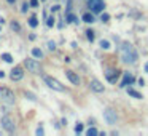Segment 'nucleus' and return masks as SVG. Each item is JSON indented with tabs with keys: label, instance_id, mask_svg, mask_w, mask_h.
Returning a JSON list of instances; mask_svg holds the SVG:
<instances>
[{
	"label": "nucleus",
	"instance_id": "nucleus-1",
	"mask_svg": "<svg viewBox=\"0 0 148 136\" xmlns=\"http://www.w3.org/2000/svg\"><path fill=\"white\" fill-rule=\"evenodd\" d=\"M121 56L126 64H135L137 62V51L129 42L121 43Z\"/></svg>",
	"mask_w": 148,
	"mask_h": 136
},
{
	"label": "nucleus",
	"instance_id": "nucleus-2",
	"mask_svg": "<svg viewBox=\"0 0 148 136\" xmlns=\"http://www.w3.org/2000/svg\"><path fill=\"white\" fill-rule=\"evenodd\" d=\"M45 83L48 85L49 88H53V90H56V91H65V87L61 83L59 80H56V78H53V77H45Z\"/></svg>",
	"mask_w": 148,
	"mask_h": 136
},
{
	"label": "nucleus",
	"instance_id": "nucleus-3",
	"mask_svg": "<svg viewBox=\"0 0 148 136\" xmlns=\"http://www.w3.org/2000/svg\"><path fill=\"white\" fill-rule=\"evenodd\" d=\"M24 66H26V67L29 69L30 72H34V74H38V72L42 71V67H40V62L35 61V59H32V58H27L26 61H24Z\"/></svg>",
	"mask_w": 148,
	"mask_h": 136
},
{
	"label": "nucleus",
	"instance_id": "nucleus-4",
	"mask_svg": "<svg viewBox=\"0 0 148 136\" xmlns=\"http://www.w3.org/2000/svg\"><path fill=\"white\" fill-rule=\"evenodd\" d=\"M0 96L7 104H14V93L10 90V88H2L0 90Z\"/></svg>",
	"mask_w": 148,
	"mask_h": 136
},
{
	"label": "nucleus",
	"instance_id": "nucleus-5",
	"mask_svg": "<svg viewBox=\"0 0 148 136\" xmlns=\"http://www.w3.org/2000/svg\"><path fill=\"white\" fill-rule=\"evenodd\" d=\"M2 126H3V128L7 130L8 133H13L14 128H16V125H14V120L11 119L10 115H5L3 119H2Z\"/></svg>",
	"mask_w": 148,
	"mask_h": 136
},
{
	"label": "nucleus",
	"instance_id": "nucleus-6",
	"mask_svg": "<svg viewBox=\"0 0 148 136\" xmlns=\"http://www.w3.org/2000/svg\"><path fill=\"white\" fill-rule=\"evenodd\" d=\"M89 8L92 13H102L105 5H103L102 0H89Z\"/></svg>",
	"mask_w": 148,
	"mask_h": 136
},
{
	"label": "nucleus",
	"instance_id": "nucleus-7",
	"mask_svg": "<svg viewBox=\"0 0 148 136\" xmlns=\"http://www.w3.org/2000/svg\"><path fill=\"white\" fill-rule=\"evenodd\" d=\"M103 119H105V122L108 123V125H113V123H116V120H118V117H116L115 110H112V109H107L105 112H103Z\"/></svg>",
	"mask_w": 148,
	"mask_h": 136
},
{
	"label": "nucleus",
	"instance_id": "nucleus-8",
	"mask_svg": "<svg viewBox=\"0 0 148 136\" xmlns=\"http://www.w3.org/2000/svg\"><path fill=\"white\" fill-rule=\"evenodd\" d=\"M105 77H107V80H108L110 83H115L116 78L119 77V71H116V69H110V71L105 72Z\"/></svg>",
	"mask_w": 148,
	"mask_h": 136
},
{
	"label": "nucleus",
	"instance_id": "nucleus-9",
	"mask_svg": "<svg viewBox=\"0 0 148 136\" xmlns=\"http://www.w3.org/2000/svg\"><path fill=\"white\" fill-rule=\"evenodd\" d=\"M135 82V77L132 74H129V72H126L124 75H123V80H121V85L119 87H127V85H131V83H134Z\"/></svg>",
	"mask_w": 148,
	"mask_h": 136
},
{
	"label": "nucleus",
	"instance_id": "nucleus-10",
	"mask_svg": "<svg viewBox=\"0 0 148 136\" xmlns=\"http://www.w3.org/2000/svg\"><path fill=\"white\" fill-rule=\"evenodd\" d=\"M10 77H11V80H21V78L24 77V72H23V69H21V67H14L13 71H11Z\"/></svg>",
	"mask_w": 148,
	"mask_h": 136
},
{
	"label": "nucleus",
	"instance_id": "nucleus-11",
	"mask_svg": "<svg viewBox=\"0 0 148 136\" xmlns=\"http://www.w3.org/2000/svg\"><path fill=\"white\" fill-rule=\"evenodd\" d=\"M89 87H91V90H92V91H96V93H102V91L105 90V88H103V85L100 83L99 80H91Z\"/></svg>",
	"mask_w": 148,
	"mask_h": 136
},
{
	"label": "nucleus",
	"instance_id": "nucleus-12",
	"mask_svg": "<svg viewBox=\"0 0 148 136\" xmlns=\"http://www.w3.org/2000/svg\"><path fill=\"white\" fill-rule=\"evenodd\" d=\"M65 75H67V78H69V80H70L73 85H80V77H78V75L75 74V72L67 71V72H65Z\"/></svg>",
	"mask_w": 148,
	"mask_h": 136
},
{
	"label": "nucleus",
	"instance_id": "nucleus-13",
	"mask_svg": "<svg viewBox=\"0 0 148 136\" xmlns=\"http://www.w3.org/2000/svg\"><path fill=\"white\" fill-rule=\"evenodd\" d=\"M83 21H84V23H88V24H91V23H94V16L91 13H84L83 15Z\"/></svg>",
	"mask_w": 148,
	"mask_h": 136
},
{
	"label": "nucleus",
	"instance_id": "nucleus-14",
	"mask_svg": "<svg viewBox=\"0 0 148 136\" xmlns=\"http://www.w3.org/2000/svg\"><path fill=\"white\" fill-rule=\"evenodd\" d=\"M32 55H34V58H37V59L43 58V51H42L40 48H34V50H32Z\"/></svg>",
	"mask_w": 148,
	"mask_h": 136
},
{
	"label": "nucleus",
	"instance_id": "nucleus-15",
	"mask_svg": "<svg viewBox=\"0 0 148 136\" xmlns=\"http://www.w3.org/2000/svg\"><path fill=\"white\" fill-rule=\"evenodd\" d=\"M127 93H129V94H131V96H132V98H137V99H142V94H140V93H138V91H135V90H132V88H129V90H127Z\"/></svg>",
	"mask_w": 148,
	"mask_h": 136
},
{
	"label": "nucleus",
	"instance_id": "nucleus-16",
	"mask_svg": "<svg viewBox=\"0 0 148 136\" xmlns=\"http://www.w3.org/2000/svg\"><path fill=\"white\" fill-rule=\"evenodd\" d=\"M29 26H30V27H37V26H38V19H37V16H30Z\"/></svg>",
	"mask_w": 148,
	"mask_h": 136
},
{
	"label": "nucleus",
	"instance_id": "nucleus-17",
	"mask_svg": "<svg viewBox=\"0 0 148 136\" xmlns=\"http://www.w3.org/2000/svg\"><path fill=\"white\" fill-rule=\"evenodd\" d=\"M2 59H3V61H7V62H11V61H13V58H11L10 53H3V55H2Z\"/></svg>",
	"mask_w": 148,
	"mask_h": 136
},
{
	"label": "nucleus",
	"instance_id": "nucleus-18",
	"mask_svg": "<svg viewBox=\"0 0 148 136\" xmlns=\"http://www.w3.org/2000/svg\"><path fill=\"white\" fill-rule=\"evenodd\" d=\"M100 46H102L103 50H108L110 48V42H107V40H100Z\"/></svg>",
	"mask_w": 148,
	"mask_h": 136
},
{
	"label": "nucleus",
	"instance_id": "nucleus-19",
	"mask_svg": "<svg viewBox=\"0 0 148 136\" xmlns=\"http://www.w3.org/2000/svg\"><path fill=\"white\" fill-rule=\"evenodd\" d=\"M86 37H88L89 42H92V40H94V32H92V31H86Z\"/></svg>",
	"mask_w": 148,
	"mask_h": 136
},
{
	"label": "nucleus",
	"instance_id": "nucleus-20",
	"mask_svg": "<svg viewBox=\"0 0 148 136\" xmlns=\"http://www.w3.org/2000/svg\"><path fill=\"white\" fill-rule=\"evenodd\" d=\"M86 135H88V136H94V135H97V130H96V128H89V130L86 131Z\"/></svg>",
	"mask_w": 148,
	"mask_h": 136
},
{
	"label": "nucleus",
	"instance_id": "nucleus-21",
	"mask_svg": "<svg viewBox=\"0 0 148 136\" xmlns=\"http://www.w3.org/2000/svg\"><path fill=\"white\" fill-rule=\"evenodd\" d=\"M46 26H48V27L54 26V18H53V16H49V18H48V21H46Z\"/></svg>",
	"mask_w": 148,
	"mask_h": 136
},
{
	"label": "nucleus",
	"instance_id": "nucleus-22",
	"mask_svg": "<svg viewBox=\"0 0 148 136\" xmlns=\"http://www.w3.org/2000/svg\"><path fill=\"white\" fill-rule=\"evenodd\" d=\"M67 19H69V23H77V16L75 15H69Z\"/></svg>",
	"mask_w": 148,
	"mask_h": 136
},
{
	"label": "nucleus",
	"instance_id": "nucleus-23",
	"mask_svg": "<svg viewBox=\"0 0 148 136\" xmlns=\"http://www.w3.org/2000/svg\"><path fill=\"white\" fill-rule=\"evenodd\" d=\"M83 131V125H81V123H78L77 126H75V133H81Z\"/></svg>",
	"mask_w": 148,
	"mask_h": 136
},
{
	"label": "nucleus",
	"instance_id": "nucleus-24",
	"mask_svg": "<svg viewBox=\"0 0 148 136\" xmlns=\"http://www.w3.org/2000/svg\"><path fill=\"white\" fill-rule=\"evenodd\" d=\"M100 19H102V21H103V23H107V21H108V19H110V16H108V15H107V13H103V15H102V16H100Z\"/></svg>",
	"mask_w": 148,
	"mask_h": 136
},
{
	"label": "nucleus",
	"instance_id": "nucleus-25",
	"mask_svg": "<svg viewBox=\"0 0 148 136\" xmlns=\"http://www.w3.org/2000/svg\"><path fill=\"white\" fill-rule=\"evenodd\" d=\"M26 98H29V99H30V101H35V99H37V98H35V96H34V94H32V93H26Z\"/></svg>",
	"mask_w": 148,
	"mask_h": 136
},
{
	"label": "nucleus",
	"instance_id": "nucleus-26",
	"mask_svg": "<svg viewBox=\"0 0 148 136\" xmlns=\"http://www.w3.org/2000/svg\"><path fill=\"white\" fill-rule=\"evenodd\" d=\"M48 48L49 50H56V43L54 42H48Z\"/></svg>",
	"mask_w": 148,
	"mask_h": 136
},
{
	"label": "nucleus",
	"instance_id": "nucleus-27",
	"mask_svg": "<svg viewBox=\"0 0 148 136\" xmlns=\"http://www.w3.org/2000/svg\"><path fill=\"white\" fill-rule=\"evenodd\" d=\"M11 29H14V31H19V24H18V23H11Z\"/></svg>",
	"mask_w": 148,
	"mask_h": 136
},
{
	"label": "nucleus",
	"instance_id": "nucleus-28",
	"mask_svg": "<svg viewBox=\"0 0 148 136\" xmlns=\"http://www.w3.org/2000/svg\"><path fill=\"white\" fill-rule=\"evenodd\" d=\"M27 8H29V5H27V3H23V8H21V11H23V13H26Z\"/></svg>",
	"mask_w": 148,
	"mask_h": 136
},
{
	"label": "nucleus",
	"instance_id": "nucleus-29",
	"mask_svg": "<svg viewBox=\"0 0 148 136\" xmlns=\"http://www.w3.org/2000/svg\"><path fill=\"white\" fill-rule=\"evenodd\" d=\"M30 5L32 7H38V0H30Z\"/></svg>",
	"mask_w": 148,
	"mask_h": 136
},
{
	"label": "nucleus",
	"instance_id": "nucleus-30",
	"mask_svg": "<svg viewBox=\"0 0 148 136\" xmlns=\"http://www.w3.org/2000/svg\"><path fill=\"white\" fill-rule=\"evenodd\" d=\"M37 135H38V136L43 135V128H38V130H37Z\"/></svg>",
	"mask_w": 148,
	"mask_h": 136
},
{
	"label": "nucleus",
	"instance_id": "nucleus-31",
	"mask_svg": "<svg viewBox=\"0 0 148 136\" xmlns=\"http://www.w3.org/2000/svg\"><path fill=\"white\" fill-rule=\"evenodd\" d=\"M58 10H59V7H58V5H54V7L51 8V11H58Z\"/></svg>",
	"mask_w": 148,
	"mask_h": 136
},
{
	"label": "nucleus",
	"instance_id": "nucleus-32",
	"mask_svg": "<svg viewBox=\"0 0 148 136\" xmlns=\"http://www.w3.org/2000/svg\"><path fill=\"white\" fill-rule=\"evenodd\" d=\"M143 69H145V72H148V62H145V66H143Z\"/></svg>",
	"mask_w": 148,
	"mask_h": 136
},
{
	"label": "nucleus",
	"instance_id": "nucleus-33",
	"mask_svg": "<svg viewBox=\"0 0 148 136\" xmlns=\"http://www.w3.org/2000/svg\"><path fill=\"white\" fill-rule=\"evenodd\" d=\"M8 2H10V3H14V0H8Z\"/></svg>",
	"mask_w": 148,
	"mask_h": 136
},
{
	"label": "nucleus",
	"instance_id": "nucleus-34",
	"mask_svg": "<svg viewBox=\"0 0 148 136\" xmlns=\"http://www.w3.org/2000/svg\"><path fill=\"white\" fill-rule=\"evenodd\" d=\"M42 2H45V0H42Z\"/></svg>",
	"mask_w": 148,
	"mask_h": 136
}]
</instances>
